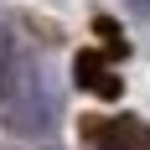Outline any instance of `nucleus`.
<instances>
[{
	"label": "nucleus",
	"instance_id": "obj_1",
	"mask_svg": "<svg viewBox=\"0 0 150 150\" xmlns=\"http://www.w3.org/2000/svg\"><path fill=\"white\" fill-rule=\"evenodd\" d=\"M0 124L21 140L52 135V98H47L42 67L21 47H5V62H0Z\"/></svg>",
	"mask_w": 150,
	"mask_h": 150
},
{
	"label": "nucleus",
	"instance_id": "obj_2",
	"mask_svg": "<svg viewBox=\"0 0 150 150\" xmlns=\"http://www.w3.org/2000/svg\"><path fill=\"white\" fill-rule=\"evenodd\" d=\"M83 145L88 150H150V124L135 114H114V119H83Z\"/></svg>",
	"mask_w": 150,
	"mask_h": 150
},
{
	"label": "nucleus",
	"instance_id": "obj_3",
	"mask_svg": "<svg viewBox=\"0 0 150 150\" xmlns=\"http://www.w3.org/2000/svg\"><path fill=\"white\" fill-rule=\"evenodd\" d=\"M78 83L88 93H98V98H119V73H114V62L104 57V52H83V57L73 62Z\"/></svg>",
	"mask_w": 150,
	"mask_h": 150
},
{
	"label": "nucleus",
	"instance_id": "obj_4",
	"mask_svg": "<svg viewBox=\"0 0 150 150\" xmlns=\"http://www.w3.org/2000/svg\"><path fill=\"white\" fill-rule=\"evenodd\" d=\"M129 11H135L140 21H150V0H129Z\"/></svg>",
	"mask_w": 150,
	"mask_h": 150
}]
</instances>
